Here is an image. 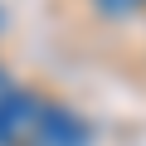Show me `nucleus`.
Segmentation results:
<instances>
[{"instance_id":"1","label":"nucleus","mask_w":146,"mask_h":146,"mask_svg":"<svg viewBox=\"0 0 146 146\" xmlns=\"http://www.w3.org/2000/svg\"><path fill=\"white\" fill-rule=\"evenodd\" d=\"M88 141H93V131H88V122L78 112H68V107L44 98V112H39V122H34L25 146H88Z\"/></svg>"},{"instance_id":"3","label":"nucleus","mask_w":146,"mask_h":146,"mask_svg":"<svg viewBox=\"0 0 146 146\" xmlns=\"http://www.w3.org/2000/svg\"><path fill=\"white\" fill-rule=\"evenodd\" d=\"M93 5L102 10V15H127V10H136L141 0H93Z\"/></svg>"},{"instance_id":"2","label":"nucleus","mask_w":146,"mask_h":146,"mask_svg":"<svg viewBox=\"0 0 146 146\" xmlns=\"http://www.w3.org/2000/svg\"><path fill=\"white\" fill-rule=\"evenodd\" d=\"M44 112V98L39 93H0V146H25L34 122Z\"/></svg>"}]
</instances>
